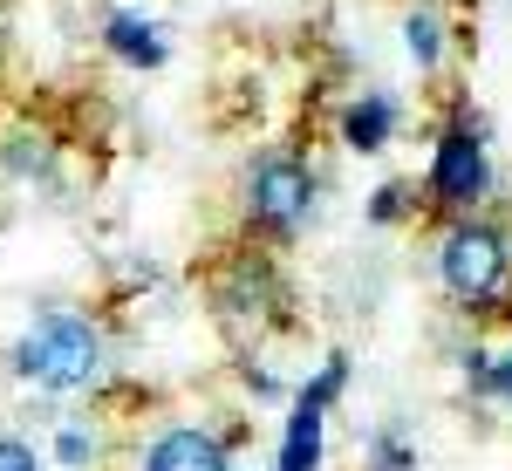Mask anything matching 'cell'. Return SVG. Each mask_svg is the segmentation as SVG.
Returning <instances> with one entry per match:
<instances>
[{
	"mask_svg": "<svg viewBox=\"0 0 512 471\" xmlns=\"http://www.w3.org/2000/svg\"><path fill=\"white\" fill-rule=\"evenodd\" d=\"M14 376L35 383V390H55V396H76L103 376V328L89 314H62L48 308L14 342Z\"/></svg>",
	"mask_w": 512,
	"mask_h": 471,
	"instance_id": "1",
	"label": "cell"
},
{
	"mask_svg": "<svg viewBox=\"0 0 512 471\" xmlns=\"http://www.w3.org/2000/svg\"><path fill=\"white\" fill-rule=\"evenodd\" d=\"M315 212V171L294 151H267L246 171V226L260 233H294Z\"/></svg>",
	"mask_w": 512,
	"mask_h": 471,
	"instance_id": "2",
	"label": "cell"
},
{
	"mask_svg": "<svg viewBox=\"0 0 512 471\" xmlns=\"http://www.w3.org/2000/svg\"><path fill=\"white\" fill-rule=\"evenodd\" d=\"M437 280L451 287V301L465 308H492L506 287V239L492 226H451L437 246Z\"/></svg>",
	"mask_w": 512,
	"mask_h": 471,
	"instance_id": "3",
	"label": "cell"
},
{
	"mask_svg": "<svg viewBox=\"0 0 512 471\" xmlns=\"http://www.w3.org/2000/svg\"><path fill=\"white\" fill-rule=\"evenodd\" d=\"M492 185V171H485V137H478L472 123H451L444 137H437V157H431V192L444 205H472L485 198Z\"/></svg>",
	"mask_w": 512,
	"mask_h": 471,
	"instance_id": "4",
	"label": "cell"
},
{
	"mask_svg": "<svg viewBox=\"0 0 512 471\" xmlns=\"http://www.w3.org/2000/svg\"><path fill=\"white\" fill-rule=\"evenodd\" d=\"M137 471H233V451H226V437L205 431V424H171L144 444V458Z\"/></svg>",
	"mask_w": 512,
	"mask_h": 471,
	"instance_id": "5",
	"label": "cell"
},
{
	"mask_svg": "<svg viewBox=\"0 0 512 471\" xmlns=\"http://www.w3.org/2000/svg\"><path fill=\"white\" fill-rule=\"evenodd\" d=\"M103 48L117 55V62H130V69H158L164 62V35L151 14H110L103 21Z\"/></svg>",
	"mask_w": 512,
	"mask_h": 471,
	"instance_id": "6",
	"label": "cell"
},
{
	"mask_svg": "<svg viewBox=\"0 0 512 471\" xmlns=\"http://www.w3.org/2000/svg\"><path fill=\"white\" fill-rule=\"evenodd\" d=\"M321 424H328V410L294 403V410H287V437H280V465L274 471H321Z\"/></svg>",
	"mask_w": 512,
	"mask_h": 471,
	"instance_id": "7",
	"label": "cell"
},
{
	"mask_svg": "<svg viewBox=\"0 0 512 471\" xmlns=\"http://www.w3.org/2000/svg\"><path fill=\"white\" fill-rule=\"evenodd\" d=\"M396 130V103L390 96H362V103H349V117H342V144L349 151H383Z\"/></svg>",
	"mask_w": 512,
	"mask_h": 471,
	"instance_id": "8",
	"label": "cell"
},
{
	"mask_svg": "<svg viewBox=\"0 0 512 471\" xmlns=\"http://www.w3.org/2000/svg\"><path fill=\"white\" fill-rule=\"evenodd\" d=\"M96 458H103V437L89 424H62L55 444H48V465H62V471H96Z\"/></svg>",
	"mask_w": 512,
	"mask_h": 471,
	"instance_id": "9",
	"label": "cell"
},
{
	"mask_svg": "<svg viewBox=\"0 0 512 471\" xmlns=\"http://www.w3.org/2000/svg\"><path fill=\"white\" fill-rule=\"evenodd\" d=\"M465 376H472V390H478V396H492V403H512V355L472 349V355H465Z\"/></svg>",
	"mask_w": 512,
	"mask_h": 471,
	"instance_id": "10",
	"label": "cell"
},
{
	"mask_svg": "<svg viewBox=\"0 0 512 471\" xmlns=\"http://www.w3.org/2000/svg\"><path fill=\"white\" fill-rule=\"evenodd\" d=\"M342 383H349V362H342V355H328V362L315 369V383H301V396H294V403H308V410H328V403L342 396Z\"/></svg>",
	"mask_w": 512,
	"mask_h": 471,
	"instance_id": "11",
	"label": "cell"
},
{
	"mask_svg": "<svg viewBox=\"0 0 512 471\" xmlns=\"http://www.w3.org/2000/svg\"><path fill=\"white\" fill-rule=\"evenodd\" d=\"M403 48H410L424 69H437V62H444V35H437L431 14H410V21H403Z\"/></svg>",
	"mask_w": 512,
	"mask_h": 471,
	"instance_id": "12",
	"label": "cell"
},
{
	"mask_svg": "<svg viewBox=\"0 0 512 471\" xmlns=\"http://www.w3.org/2000/svg\"><path fill=\"white\" fill-rule=\"evenodd\" d=\"M0 471H48V458H41L28 437H7V431H0Z\"/></svg>",
	"mask_w": 512,
	"mask_h": 471,
	"instance_id": "13",
	"label": "cell"
},
{
	"mask_svg": "<svg viewBox=\"0 0 512 471\" xmlns=\"http://www.w3.org/2000/svg\"><path fill=\"white\" fill-rule=\"evenodd\" d=\"M376 471H410V444L403 437H376Z\"/></svg>",
	"mask_w": 512,
	"mask_h": 471,
	"instance_id": "14",
	"label": "cell"
},
{
	"mask_svg": "<svg viewBox=\"0 0 512 471\" xmlns=\"http://www.w3.org/2000/svg\"><path fill=\"white\" fill-rule=\"evenodd\" d=\"M396 212H403V185H383L369 198V219H396Z\"/></svg>",
	"mask_w": 512,
	"mask_h": 471,
	"instance_id": "15",
	"label": "cell"
}]
</instances>
